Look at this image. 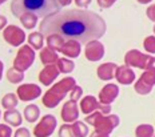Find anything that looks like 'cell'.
Wrapping results in <instances>:
<instances>
[{
	"label": "cell",
	"instance_id": "obj_8",
	"mask_svg": "<svg viewBox=\"0 0 155 137\" xmlns=\"http://www.w3.org/2000/svg\"><path fill=\"white\" fill-rule=\"evenodd\" d=\"M3 37L8 44L14 47H19L25 41V33L21 28L16 27V25H8L3 32Z\"/></svg>",
	"mask_w": 155,
	"mask_h": 137
},
{
	"label": "cell",
	"instance_id": "obj_3",
	"mask_svg": "<svg viewBox=\"0 0 155 137\" xmlns=\"http://www.w3.org/2000/svg\"><path fill=\"white\" fill-rule=\"evenodd\" d=\"M75 87H76V83L74 77L62 79L59 83H56L52 88L46 92V95L43 96V104L47 108H55L66 97V95L72 91Z\"/></svg>",
	"mask_w": 155,
	"mask_h": 137
},
{
	"label": "cell",
	"instance_id": "obj_44",
	"mask_svg": "<svg viewBox=\"0 0 155 137\" xmlns=\"http://www.w3.org/2000/svg\"><path fill=\"white\" fill-rule=\"evenodd\" d=\"M154 137H155V136H154Z\"/></svg>",
	"mask_w": 155,
	"mask_h": 137
},
{
	"label": "cell",
	"instance_id": "obj_5",
	"mask_svg": "<svg viewBox=\"0 0 155 137\" xmlns=\"http://www.w3.org/2000/svg\"><path fill=\"white\" fill-rule=\"evenodd\" d=\"M34 61H35V51L30 45L20 47V49H19L18 55H16L14 60V68L24 72L34 64Z\"/></svg>",
	"mask_w": 155,
	"mask_h": 137
},
{
	"label": "cell",
	"instance_id": "obj_38",
	"mask_svg": "<svg viewBox=\"0 0 155 137\" xmlns=\"http://www.w3.org/2000/svg\"><path fill=\"white\" fill-rule=\"evenodd\" d=\"M5 25H7V17L0 15V30H5Z\"/></svg>",
	"mask_w": 155,
	"mask_h": 137
},
{
	"label": "cell",
	"instance_id": "obj_25",
	"mask_svg": "<svg viewBox=\"0 0 155 137\" xmlns=\"http://www.w3.org/2000/svg\"><path fill=\"white\" fill-rule=\"evenodd\" d=\"M7 79L9 83H12V84H18V83H21L24 79V72L19 71V69L16 68H9L7 71Z\"/></svg>",
	"mask_w": 155,
	"mask_h": 137
},
{
	"label": "cell",
	"instance_id": "obj_20",
	"mask_svg": "<svg viewBox=\"0 0 155 137\" xmlns=\"http://www.w3.org/2000/svg\"><path fill=\"white\" fill-rule=\"evenodd\" d=\"M39 116H40V109H39L38 105L35 104H30L27 105V107L24 108V117L27 121H30V123H35Z\"/></svg>",
	"mask_w": 155,
	"mask_h": 137
},
{
	"label": "cell",
	"instance_id": "obj_6",
	"mask_svg": "<svg viewBox=\"0 0 155 137\" xmlns=\"http://www.w3.org/2000/svg\"><path fill=\"white\" fill-rule=\"evenodd\" d=\"M55 128H56V119H55V116L46 114L34 128V135L36 137H48L54 133Z\"/></svg>",
	"mask_w": 155,
	"mask_h": 137
},
{
	"label": "cell",
	"instance_id": "obj_24",
	"mask_svg": "<svg viewBox=\"0 0 155 137\" xmlns=\"http://www.w3.org/2000/svg\"><path fill=\"white\" fill-rule=\"evenodd\" d=\"M56 67H58V69H59V72L70 73V72L74 71V68H75V63L70 59H59L56 63Z\"/></svg>",
	"mask_w": 155,
	"mask_h": 137
},
{
	"label": "cell",
	"instance_id": "obj_30",
	"mask_svg": "<svg viewBox=\"0 0 155 137\" xmlns=\"http://www.w3.org/2000/svg\"><path fill=\"white\" fill-rule=\"evenodd\" d=\"M59 137H76L75 133H74L72 125H68V124H64L59 128Z\"/></svg>",
	"mask_w": 155,
	"mask_h": 137
},
{
	"label": "cell",
	"instance_id": "obj_17",
	"mask_svg": "<svg viewBox=\"0 0 155 137\" xmlns=\"http://www.w3.org/2000/svg\"><path fill=\"white\" fill-rule=\"evenodd\" d=\"M99 105H101V103L94 96H86L80 101V109H82L83 113L88 116V114L99 111Z\"/></svg>",
	"mask_w": 155,
	"mask_h": 137
},
{
	"label": "cell",
	"instance_id": "obj_21",
	"mask_svg": "<svg viewBox=\"0 0 155 137\" xmlns=\"http://www.w3.org/2000/svg\"><path fill=\"white\" fill-rule=\"evenodd\" d=\"M28 43L32 49H41L44 44V37L40 32H32L28 36Z\"/></svg>",
	"mask_w": 155,
	"mask_h": 137
},
{
	"label": "cell",
	"instance_id": "obj_12",
	"mask_svg": "<svg viewBox=\"0 0 155 137\" xmlns=\"http://www.w3.org/2000/svg\"><path fill=\"white\" fill-rule=\"evenodd\" d=\"M119 95V88L115 84H107L102 88V91L99 92V103L110 105L112 101L118 97Z\"/></svg>",
	"mask_w": 155,
	"mask_h": 137
},
{
	"label": "cell",
	"instance_id": "obj_7",
	"mask_svg": "<svg viewBox=\"0 0 155 137\" xmlns=\"http://www.w3.org/2000/svg\"><path fill=\"white\" fill-rule=\"evenodd\" d=\"M155 85V71H146L135 83V92L139 95H148Z\"/></svg>",
	"mask_w": 155,
	"mask_h": 137
},
{
	"label": "cell",
	"instance_id": "obj_28",
	"mask_svg": "<svg viewBox=\"0 0 155 137\" xmlns=\"http://www.w3.org/2000/svg\"><path fill=\"white\" fill-rule=\"evenodd\" d=\"M19 19H20L21 24H23L27 30H32V28L38 24V16H35V15H32V14H24Z\"/></svg>",
	"mask_w": 155,
	"mask_h": 137
},
{
	"label": "cell",
	"instance_id": "obj_23",
	"mask_svg": "<svg viewBox=\"0 0 155 137\" xmlns=\"http://www.w3.org/2000/svg\"><path fill=\"white\" fill-rule=\"evenodd\" d=\"M4 120L7 121L9 125L12 126H19L21 124V114L18 111L12 109V111H7L4 113Z\"/></svg>",
	"mask_w": 155,
	"mask_h": 137
},
{
	"label": "cell",
	"instance_id": "obj_26",
	"mask_svg": "<svg viewBox=\"0 0 155 137\" xmlns=\"http://www.w3.org/2000/svg\"><path fill=\"white\" fill-rule=\"evenodd\" d=\"M18 103H19V100H18V97H16V95H14V93L5 95V96L3 97V100H2V105L7 111L15 109V108L18 107Z\"/></svg>",
	"mask_w": 155,
	"mask_h": 137
},
{
	"label": "cell",
	"instance_id": "obj_22",
	"mask_svg": "<svg viewBox=\"0 0 155 137\" xmlns=\"http://www.w3.org/2000/svg\"><path fill=\"white\" fill-rule=\"evenodd\" d=\"M64 41L60 36H58V35H51V36H48L47 37V47L48 48H51V49H54V51H62L63 48V45H64Z\"/></svg>",
	"mask_w": 155,
	"mask_h": 137
},
{
	"label": "cell",
	"instance_id": "obj_40",
	"mask_svg": "<svg viewBox=\"0 0 155 137\" xmlns=\"http://www.w3.org/2000/svg\"><path fill=\"white\" fill-rule=\"evenodd\" d=\"M90 137H110V135H104V133H101V132H92L91 133V136Z\"/></svg>",
	"mask_w": 155,
	"mask_h": 137
},
{
	"label": "cell",
	"instance_id": "obj_11",
	"mask_svg": "<svg viewBox=\"0 0 155 137\" xmlns=\"http://www.w3.org/2000/svg\"><path fill=\"white\" fill-rule=\"evenodd\" d=\"M86 57L90 61H99L104 56V45L99 40L91 41L86 45Z\"/></svg>",
	"mask_w": 155,
	"mask_h": 137
},
{
	"label": "cell",
	"instance_id": "obj_35",
	"mask_svg": "<svg viewBox=\"0 0 155 137\" xmlns=\"http://www.w3.org/2000/svg\"><path fill=\"white\" fill-rule=\"evenodd\" d=\"M147 17L150 19V20L155 21V4L150 5V7L147 8Z\"/></svg>",
	"mask_w": 155,
	"mask_h": 137
},
{
	"label": "cell",
	"instance_id": "obj_14",
	"mask_svg": "<svg viewBox=\"0 0 155 137\" xmlns=\"http://www.w3.org/2000/svg\"><path fill=\"white\" fill-rule=\"evenodd\" d=\"M59 69H58L56 65H47L46 68L43 69V71L40 72V75H39V80L43 85H50L52 84L55 81V79L59 76Z\"/></svg>",
	"mask_w": 155,
	"mask_h": 137
},
{
	"label": "cell",
	"instance_id": "obj_36",
	"mask_svg": "<svg viewBox=\"0 0 155 137\" xmlns=\"http://www.w3.org/2000/svg\"><path fill=\"white\" fill-rule=\"evenodd\" d=\"M114 0H98V4L101 5V7L103 8H108V7H111L112 4H114Z\"/></svg>",
	"mask_w": 155,
	"mask_h": 137
},
{
	"label": "cell",
	"instance_id": "obj_42",
	"mask_svg": "<svg viewBox=\"0 0 155 137\" xmlns=\"http://www.w3.org/2000/svg\"><path fill=\"white\" fill-rule=\"evenodd\" d=\"M3 3H4V2H3V0H0V4H3Z\"/></svg>",
	"mask_w": 155,
	"mask_h": 137
},
{
	"label": "cell",
	"instance_id": "obj_4",
	"mask_svg": "<svg viewBox=\"0 0 155 137\" xmlns=\"http://www.w3.org/2000/svg\"><path fill=\"white\" fill-rule=\"evenodd\" d=\"M88 124L95 128L96 132H101V133H104V135H110V133L114 130L116 126L119 125V116L118 114H108V116H103V114L96 111L86 117V120Z\"/></svg>",
	"mask_w": 155,
	"mask_h": 137
},
{
	"label": "cell",
	"instance_id": "obj_43",
	"mask_svg": "<svg viewBox=\"0 0 155 137\" xmlns=\"http://www.w3.org/2000/svg\"><path fill=\"white\" fill-rule=\"evenodd\" d=\"M154 32H155V25H154Z\"/></svg>",
	"mask_w": 155,
	"mask_h": 137
},
{
	"label": "cell",
	"instance_id": "obj_1",
	"mask_svg": "<svg viewBox=\"0 0 155 137\" xmlns=\"http://www.w3.org/2000/svg\"><path fill=\"white\" fill-rule=\"evenodd\" d=\"M107 25L101 15L87 9H64L47 16L39 25V32L44 36L58 35L64 41L75 40L88 44L101 39Z\"/></svg>",
	"mask_w": 155,
	"mask_h": 137
},
{
	"label": "cell",
	"instance_id": "obj_18",
	"mask_svg": "<svg viewBox=\"0 0 155 137\" xmlns=\"http://www.w3.org/2000/svg\"><path fill=\"white\" fill-rule=\"evenodd\" d=\"M80 51H82L80 43H78L75 40H70V41H66V43H64V45H63V48L60 52L67 57H78L80 55Z\"/></svg>",
	"mask_w": 155,
	"mask_h": 137
},
{
	"label": "cell",
	"instance_id": "obj_9",
	"mask_svg": "<svg viewBox=\"0 0 155 137\" xmlns=\"http://www.w3.org/2000/svg\"><path fill=\"white\" fill-rule=\"evenodd\" d=\"M148 59H150V56L144 55V53H142L140 51H137V49L128 51L124 56L126 65L135 67V68H140V69H144L147 67Z\"/></svg>",
	"mask_w": 155,
	"mask_h": 137
},
{
	"label": "cell",
	"instance_id": "obj_31",
	"mask_svg": "<svg viewBox=\"0 0 155 137\" xmlns=\"http://www.w3.org/2000/svg\"><path fill=\"white\" fill-rule=\"evenodd\" d=\"M144 49L150 53H155V36H148L143 41Z\"/></svg>",
	"mask_w": 155,
	"mask_h": 137
},
{
	"label": "cell",
	"instance_id": "obj_13",
	"mask_svg": "<svg viewBox=\"0 0 155 137\" xmlns=\"http://www.w3.org/2000/svg\"><path fill=\"white\" fill-rule=\"evenodd\" d=\"M79 117V109L78 105L74 101H67L62 108V119L66 123H75Z\"/></svg>",
	"mask_w": 155,
	"mask_h": 137
},
{
	"label": "cell",
	"instance_id": "obj_10",
	"mask_svg": "<svg viewBox=\"0 0 155 137\" xmlns=\"http://www.w3.org/2000/svg\"><path fill=\"white\" fill-rule=\"evenodd\" d=\"M40 95H41V89L36 84H23L18 88V97L21 101L35 100Z\"/></svg>",
	"mask_w": 155,
	"mask_h": 137
},
{
	"label": "cell",
	"instance_id": "obj_39",
	"mask_svg": "<svg viewBox=\"0 0 155 137\" xmlns=\"http://www.w3.org/2000/svg\"><path fill=\"white\" fill-rule=\"evenodd\" d=\"M75 3H76L78 5H79V7H83V8L87 7L88 4H91V2H90V0H86V2H80V0H76Z\"/></svg>",
	"mask_w": 155,
	"mask_h": 137
},
{
	"label": "cell",
	"instance_id": "obj_37",
	"mask_svg": "<svg viewBox=\"0 0 155 137\" xmlns=\"http://www.w3.org/2000/svg\"><path fill=\"white\" fill-rule=\"evenodd\" d=\"M146 71H155V57H151L148 59L147 67H146Z\"/></svg>",
	"mask_w": 155,
	"mask_h": 137
},
{
	"label": "cell",
	"instance_id": "obj_19",
	"mask_svg": "<svg viewBox=\"0 0 155 137\" xmlns=\"http://www.w3.org/2000/svg\"><path fill=\"white\" fill-rule=\"evenodd\" d=\"M40 60L44 65H54V63H58L59 57H58V52L51 48H43L40 52Z\"/></svg>",
	"mask_w": 155,
	"mask_h": 137
},
{
	"label": "cell",
	"instance_id": "obj_33",
	"mask_svg": "<svg viewBox=\"0 0 155 137\" xmlns=\"http://www.w3.org/2000/svg\"><path fill=\"white\" fill-rule=\"evenodd\" d=\"M12 130L5 124H0V137H11Z\"/></svg>",
	"mask_w": 155,
	"mask_h": 137
},
{
	"label": "cell",
	"instance_id": "obj_16",
	"mask_svg": "<svg viewBox=\"0 0 155 137\" xmlns=\"http://www.w3.org/2000/svg\"><path fill=\"white\" fill-rule=\"evenodd\" d=\"M116 69H118V65L115 63H104V64L98 67V77L102 79V80H111L112 77H115Z\"/></svg>",
	"mask_w": 155,
	"mask_h": 137
},
{
	"label": "cell",
	"instance_id": "obj_34",
	"mask_svg": "<svg viewBox=\"0 0 155 137\" xmlns=\"http://www.w3.org/2000/svg\"><path fill=\"white\" fill-rule=\"evenodd\" d=\"M15 137H31V133L27 128H19L15 132Z\"/></svg>",
	"mask_w": 155,
	"mask_h": 137
},
{
	"label": "cell",
	"instance_id": "obj_29",
	"mask_svg": "<svg viewBox=\"0 0 155 137\" xmlns=\"http://www.w3.org/2000/svg\"><path fill=\"white\" fill-rule=\"evenodd\" d=\"M72 129L76 137H86L88 135V126L83 121H75L72 124Z\"/></svg>",
	"mask_w": 155,
	"mask_h": 137
},
{
	"label": "cell",
	"instance_id": "obj_2",
	"mask_svg": "<svg viewBox=\"0 0 155 137\" xmlns=\"http://www.w3.org/2000/svg\"><path fill=\"white\" fill-rule=\"evenodd\" d=\"M60 0H18L11 3V11L16 17L24 14H32L38 17L51 16L62 11Z\"/></svg>",
	"mask_w": 155,
	"mask_h": 137
},
{
	"label": "cell",
	"instance_id": "obj_15",
	"mask_svg": "<svg viewBox=\"0 0 155 137\" xmlns=\"http://www.w3.org/2000/svg\"><path fill=\"white\" fill-rule=\"evenodd\" d=\"M115 77L120 84L123 85H128L131 83H134V79H135V73L134 71L127 65H122V67H118L116 69V73H115Z\"/></svg>",
	"mask_w": 155,
	"mask_h": 137
},
{
	"label": "cell",
	"instance_id": "obj_41",
	"mask_svg": "<svg viewBox=\"0 0 155 137\" xmlns=\"http://www.w3.org/2000/svg\"><path fill=\"white\" fill-rule=\"evenodd\" d=\"M3 69H4V65H3V63L0 61V80H2V77H3Z\"/></svg>",
	"mask_w": 155,
	"mask_h": 137
},
{
	"label": "cell",
	"instance_id": "obj_32",
	"mask_svg": "<svg viewBox=\"0 0 155 137\" xmlns=\"http://www.w3.org/2000/svg\"><path fill=\"white\" fill-rule=\"evenodd\" d=\"M82 95H83V89L82 87H79V85H76L75 88L71 91V93H70V96H71V101H74V103H76L78 100H80V97H82Z\"/></svg>",
	"mask_w": 155,
	"mask_h": 137
},
{
	"label": "cell",
	"instance_id": "obj_27",
	"mask_svg": "<svg viewBox=\"0 0 155 137\" xmlns=\"http://www.w3.org/2000/svg\"><path fill=\"white\" fill-rule=\"evenodd\" d=\"M137 137H153L154 136V128L150 124H142L135 130Z\"/></svg>",
	"mask_w": 155,
	"mask_h": 137
}]
</instances>
